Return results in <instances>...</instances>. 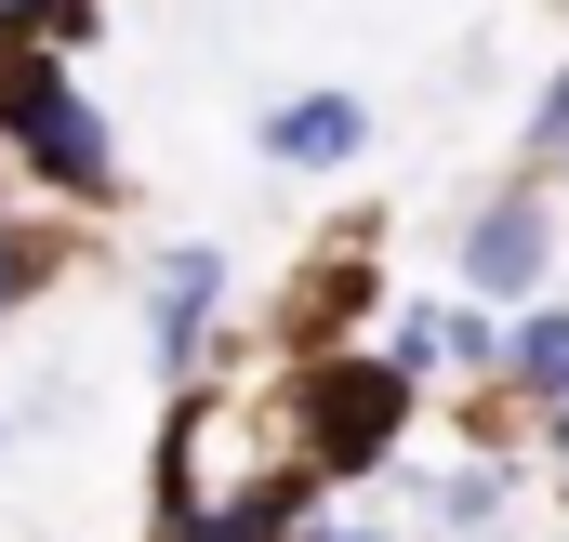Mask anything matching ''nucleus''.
I'll list each match as a JSON object with an SVG mask.
<instances>
[{
	"mask_svg": "<svg viewBox=\"0 0 569 542\" xmlns=\"http://www.w3.org/2000/svg\"><path fill=\"white\" fill-rule=\"evenodd\" d=\"M0 172H27L67 212H107L120 199V133L80 93V53H53L27 27H0Z\"/></svg>",
	"mask_w": 569,
	"mask_h": 542,
	"instance_id": "1",
	"label": "nucleus"
},
{
	"mask_svg": "<svg viewBox=\"0 0 569 542\" xmlns=\"http://www.w3.org/2000/svg\"><path fill=\"white\" fill-rule=\"evenodd\" d=\"M411 371H385V358H358V344H331V358H291L279 384V423H291V463L318 476V490H345V476H385L398 463V436H411Z\"/></svg>",
	"mask_w": 569,
	"mask_h": 542,
	"instance_id": "2",
	"label": "nucleus"
},
{
	"mask_svg": "<svg viewBox=\"0 0 569 542\" xmlns=\"http://www.w3.org/2000/svg\"><path fill=\"white\" fill-rule=\"evenodd\" d=\"M543 278H557V185H503L463 212V239H450L463 304H543Z\"/></svg>",
	"mask_w": 569,
	"mask_h": 542,
	"instance_id": "3",
	"label": "nucleus"
},
{
	"mask_svg": "<svg viewBox=\"0 0 569 542\" xmlns=\"http://www.w3.org/2000/svg\"><path fill=\"white\" fill-rule=\"evenodd\" d=\"M305 516H318V476L305 463H266V476H226V490L146 516V542H305Z\"/></svg>",
	"mask_w": 569,
	"mask_h": 542,
	"instance_id": "4",
	"label": "nucleus"
},
{
	"mask_svg": "<svg viewBox=\"0 0 569 542\" xmlns=\"http://www.w3.org/2000/svg\"><path fill=\"white\" fill-rule=\"evenodd\" d=\"M212 318H226V252H159V265H146V358H159L172 384L199 371Z\"/></svg>",
	"mask_w": 569,
	"mask_h": 542,
	"instance_id": "5",
	"label": "nucleus"
},
{
	"mask_svg": "<svg viewBox=\"0 0 569 542\" xmlns=\"http://www.w3.org/2000/svg\"><path fill=\"white\" fill-rule=\"evenodd\" d=\"M358 145H371V107L358 93H291V107H266V159L279 172H358Z\"/></svg>",
	"mask_w": 569,
	"mask_h": 542,
	"instance_id": "6",
	"label": "nucleus"
},
{
	"mask_svg": "<svg viewBox=\"0 0 569 542\" xmlns=\"http://www.w3.org/2000/svg\"><path fill=\"white\" fill-rule=\"evenodd\" d=\"M490 384H503L517 410H543V423H557V410H569V304H517V318H503Z\"/></svg>",
	"mask_w": 569,
	"mask_h": 542,
	"instance_id": "7",
	"label": "nucleus"
},
{
	"mask_svg": "<svg viewBox=\"0 0 569 542\" xmlns=\"http://www.w3.org/2000/svg\"><path fill=\"white\" fill-rule=\"evenodd\" d=\"M371 304H385V265H371V252H318L305 291H291V358H331L345 318H371Z\"/></svg>",
	"mask_w": 569,
	"mask_h": 542,
	"instance_id": "8",
	"label": "nucleus"
},
{
	"mask_svg": "<svg viewBox=\"0 0 569 542\" xmlns=\"http://www.w3.org/2000/svg\"><path fill=\"white\" fill-rule=\"evenodd\" d=\"M40 278H53V225L0 199V318H13V304H40Z\"/></svg>",
	"mask_w": 569,
	"mask_h": 542,
	"instance_id": "9",
	"label": "nucleus"
},
{
	"mask_svg": "<svg viewBox=\"0 0 569 542\" xmlns=\"http://www.w3.org/2000/svg\"><path fill=\"white\" fill-rule=\"evenodd\" d=\"M503 490H517L503 463H450V476H437V530H450V542H477L490 516H503Z\"/></svg>",
	"mask_w": 569,
	"mask_h": 542,
	"instance_id": "10",
	"label": "nucleus"
},
{
	"mask_svg": "<svg viewBox=\"0 0 569 542\" xmlns=\"http://www.w3.org/2000/svg\"><path fill=\"white\" fill-rule=\"evenodd\" d=\"M0 27H27V40H53V53H80V40H93V0H0Z\"/></svg>",
	"mask_w": 569,
	"mask_h": 542,
	"instance_id": "11",
	"label": "nucleus"
},
{
	"mask_svg": "<svg viewBox=\"0 0 569 542\" xmlns=\"http://www.w3.org/2000/svg\"><path fill=\"white\" fill-rule=\"evenodd\" d=\"M385 371H411V384H425V371H437V304H411V318L385 331Z\"/></svg>",
	"mask_w": 569,
	"mask_h": 542,
	"instance_id": "12",
	"label": "nucleus"
},
{
	"mask_svg": "<svg viewBox=\"0 0 569 542\" xmlns=\"http://www.w3.org/2000/svg\"><path fill=\"white\" fill-rule=\"evenodd\" d=\"M557 133H569V67H557V80H543V107H530V172L557 159Z\"/></svg>",
	"mask_w": 569,
	"mask_h": 542,
	"instance_id": "13",
	"label": "nucleus"
},
{
	"mask_svg": "<svg viewBox=\"0 0 569 542\" xmlns=\"http://www.w3.org/2000/svg\"><path fill=\"white\" fill-rule=\"evenodd\" d=\"M305 542H385V530H331V516H305Z\"/></svg>",
	"mask_w": 569,
	"mask_h": 542,
	"instance_id": "14",
	"label": "nucleus"
},
{
	"mask_svg": "<svg viewBox=\"0 0 569 542\" xmlns=\"http://www.w3.org/2000/svg\"><path fill=\"white\" fill-rule=\"evenodd\" d=\"M557 490H569V410H557Z\"/></svg>",
	"mask_w": 569,
	"mask_h": 542,
	"instance_id": "15",
	"label": "nucleus"
},
{
	"mask_svg": "<svg viewBox=\"0 0 569 542\" xmlns=\"http://www.w3.org/2000/svg\"><path fill=\"white\" fill-rule=\"evenodd\" d=\"M543 172H569V133H557V159H543Z\"/></svg>",
	"mask_w": 569,
	"mask_h": 542,
	"instance_id": "16",
	"label": "nucleus"
}]
</instances>
